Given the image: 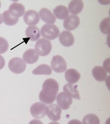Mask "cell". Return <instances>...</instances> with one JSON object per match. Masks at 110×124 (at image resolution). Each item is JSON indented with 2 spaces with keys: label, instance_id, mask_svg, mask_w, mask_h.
I'll return each mask as SVG.
<instances>
[{
  "label": "cell",
  "instance_id": "obj_10",
  "mask_svg": "<svg viewBox=\"0 0 110 124\" xmlns=\"http://www.w3.org/2000/svg\"><path fill=\"white\" fill-rule=\"evenodd\" d=\"M47 116L49 119L53 122H58L61 119V109L58 104H51L48 107Z\"/></svg>",
  "mask_w": 110,
  "mask_h": 124
},
{
  "label": "cell",
  "instance_id": "obj_5",
  "mask_svg": "<svg viewBox=\"0 0 110 124\" xmlns=\"http://www.w3.org/2000/svg\"><path fill=\"white\" fill-rule=\"evenodd\" d=\"M30 112L35 119H40L47 114L48 106L42 102H36L31 106Z\"/></svg>",
  "mask_w": 110,
  "mask_h": 124
},
{
  "label": "cell",
  "instance_id": "obj_20",
  "mask_svg": "<svg viewBox=\"0 0 110 124\" xmlns=\"http://www.w3.org/2000/svg\"><path fill=\"white\" fill-rule=\"evenodd\" d=\"M53 15L55 18H57V19L65 20L69 17V12L67 7H65V5H60L57 6L53 9Z\"/></svg>",
  "mask_w": 110,
  "mask_h": 124
},
{
  "label": "cell",
  "instance_id": "obj_32",
  "mask_svg": "<svg viewBox=\"0 0 110 124\" xmlns=\"http://www.w3.org/2000/svg\"><path fill=\"white\" fill-rule=\"evenodd\" d=\"M0 8H1V1H0Z\"/></svg>",
  "mask_w": 110,
  "mask_h": 124
},
{
  "label": "cell",
  "instance_id": "obj_13",
  "mask_svg": "<svg viewBox=\"0 0 110 124\" xmlns=\"http://www.w3.org/2000/svg\"><path fill=\"white\" fill-rule=\"evenodd\" d=\"M13 16L16 18L23 16L25 13V8L24 6L19 3H13L11 4L8 10Z\"/></svg>",
  "mask_w": 110,
  "mask_h": 124
},
{
  "label": "cell",
  "instance_id": "obj_26",
  "mask_svg": "<svg viewBox=\"0 0 110 124\" xmlns=\"http://www.w3.org/2000/svg\"><path fill=\"white\" fill-rule=\"evenodd\" d=\"M110 58H107L106 60H105V62L103 63V68L105 69V71L107 72V73H110Z\"/></svg>",
  "mask_w": 110,
  "mask_h": 124
},
{
  "label": "cell",
  "instance_id": "obj_29",
  "mask_svg": "<svg viewBox=\"0 0 110 124\" xmlns=\"http://www.w3.org/2000/svg\"><path fill=\"white\" fill-rule=\"evenodd\" d=\"M67 124H82V123L78 119H72Z\"/></svg>",
  "mask_w": 110,
  "mask_h": 124
},
{
  "label": "cell",
  "instance_id": "obj_17",
  "mask_svg": "<svg viewBox=\"0 0 110 124\" xmlns=\"http://www.w3.org/2000/svg\"><path fill=\"white\" fill-rule=\"evenodd\" d=\"M65 77L66 81L70 84L77 83L81 78V74L77 69H69L65 71Z\"/></svg>",
  "mask_w": 110,
  "mask_h": 124
},
{
  "label": "cell",
  "instance_id": "obj_27",
  "mask_svg": "<svg viewBox=\"0 0 110 124\" xmlns=\"http://www.w3.org/2000/svg\"><path fill=\"white\" fill-rule=\"evenodd\" d=\"M5 65V59H4V57H3L2 55H0V70H1V69L4 67Z\"/></svg>",
  "mask_w": 110,
  "mask_h": 124
},
{
  "label": "cell",
  "instance_id": "obj_19",
  "mask_svg": "<svg viewBox=\"0 0 110 124\" xmlns=\"http://www.w3.org/2000/svg\"><path fill=\"white\" fill-rule=\"evenodd\" d=\"M77 87L78 86L77 85L67 83L63 86V91L64 93L70 96L72 98H74L75 99L81 100V97H80V94H79V92L77 89Z\"/></svg>",
  "mask_w": 110,
  "mask_h": 124
},
{
  "label": "cell",
  "instance_id": "obj_18",
  "mask_svg": "<svg viewBox=\"0 0 110 124\" xmlns=\"http://www.w3.org/2000/svg\"><path fill=\"white\" fill-rule=\"evenodd\" d=\"M92 73L94 78L99 82L105 81L106 78L108 77L107 72L105 71L103 67L101 66H96L94 67L92 71Z\"/></svg>",
  "mask_w": 110,
  "mask_h": 124
},
{
  "label": "cell",
  "instance_id": "obj_11",
  "mask_svg": "<svg viewBox=\"0 0 110 124\" xmlns=\"http://www.w3.org/2000/svg\"><path fill=\"white\" fill-rule=\"evenodd\" d=\"M40 19L47 24H53L56 21V18L50 10L47 8H42L38 13Z\"/></svg>",
  "mask_w": 110,
  "mask_h": 124
},
{
  "label": "cell",
  "instance_id": "obj_31",
  "mask_svg": "<svg viewBox=\"0 0 110 124\" xmlns=\"http://www.w3.org/2000/svg\"><path fill=\"white\" fill-rule=\"evenodd\" d=\"M49 124H60L57 122H51V123H50Z\"/></svg>",
  "mask_w": 110,
  "mask_h": 124
},
{
  "label": "cell",
  "instance_id": "obj_22",
  "mask_svg": "<svg viewBox=\"0 0 110 124\" xmlns=\"http://www.w3.org/2000/svg\"><path fill=\"white\" fill-rule=\"evenodd\" d=\"M51 73H52V69L50 65L47 64L40 65L32 71V73L36 75H49L51 74Z\"/></svg>",
  "mask_w": 110,
  "mask_h": 124
},
{
  "label": "cell",
  "instance_id": "obj_16",
  "mask_svg": "<svg viewBox=\"0 0 110 124\" xmlns=\"http://www.w3.org/2000/svg\"><path fill=\"white\" fill-rule=\"evenodd\" d=\"M23 61L26 63L29 64H33L36 63L39 59V55L36 53L34 49H29L26 52H24L22 55Z\"/></svg>",
  "mask_w": 110,
  "mask_h": 124
},
{
  "label": "cell",
  "instance_id": "obj_2",
  "mask_svg": "<svg viewBox=\"0 0 110 124\" xmlns=\"http://www.w3.org/2000/svg\"><path fill=\"white\" fill-rule=\"evenodd\" d=\"M41 36L48 40H55L60 34L59 29L55 24H45L41 28Z\"/></svg>",
  "mask_w": 110,
  "mask_h": 124
},
{
  "label": "cell",
  "instance_id": "obj_4",
  "mask_svg": "<svg viewBox=\"0 0 110 124\" xmlns=\"http://www.w3.org/2000/svg\"><path fill=\"white\" fill-rule=\"evenodd\" d=\"M10 71L15 74H20L25 71L26 68V63L20 57H13L8 63Z\"/></svg>",
  "mask_w": 110,
  "mask_h": 124
},
{
  "label": "cell",
  "instance_id": "obj_15",
  "mask_svg": "<svg viewBox=\"0 0 110 124\" xmlns=\"http://www.w3.org/2000/svg\"><path fill=\"white\" fill-rule=\"evenodd\" d=\"M25 34L30 41L38 40L41 36L40 30L38 26H29L26 28Z\"/></svg>",
  "mask_w": 110,
  "mask_h": 124
},
{
  "label": "cell",
  "instance_id": "obj_9",
  "mask_svg": "<svg viewBox=\"0 0 110 124\" xmlns=\"http://www.w3.org/2000/svg\"><path fill=\"white\" fill-rule=\"evenodd\" d=\"M80 24V18L77 15H69L63 21V26L67 31H74Z\"/></svg>",
  "mask_w": 110,
  "mask_h": 124
},
{
  "label": "cell",
  "instance_id": "obj_23",
  "mask_svg": "<svg viewBox=\"0 0 110 124\" xmlns=\"http://www.w3.org/2000/svg\"><path fill=\"white\" fill-rule=\"evenodd\" d=\"M82 123V124H100V120L96 114H89L84 116Z\"/></svg>",
  "mask_w": 110,
  "mask_h": 124
},
{
  "label": "cell",
  "instance_id": "obj_24",
  "mask_svg": "<svg viewBox=\"0 0 110 124\" xmlns=\"http://www.w3.org/2000/svg\"><path fill=\"white\" fill-rule=\"evenodd\" d=\"M110 17H106L101 21L100 24V31L104 34H110Z\"/></svg>",
  "mask_w": 110,
  "mask_h": 124
},
{
  "label": "cell",
  "instance_id": "obj_3",
  "mask_svg": "<svg viewBox=\"0 0 110 124\" xmlns=\"http://www.w3.org/2000/svg\"><path fill=\"white\" fill-rule=\"evenodd\" d=\"M52 49L51 42L45 38H40L35 44V50L38 55L46 56L50 54Z\"/></svg>",
  "mask_w": 110,
  "mask_h": 124
},
{
  "label": "cell",
  "instance_id": "obj_8",
  "mask_svg": "<svg viewBox=\"0 0 110 124\" xmlns=\"http://www.w3.org/2000/svg\"><path fill=\"white\" fill-rule=\"evenodd\" d=\"M24 23L29 26H36L40 21L38 13L35 10H29L23 15Z\"/></svg>",
  "mask_w": 110,
  "mask_h": 124
},
{
  "label": "cell",
  "instance_id": "obj_7",
  "mask_svg": "<svg viewBox=\"0 0 110 124\" xmlns=\"http://www.w3.org/2000/svg\"><path fill=\"white\" fill-rule=\"evenodd\" d=\"M58 105L61 110H68L73 103V98L65 93H60L56 96Z\"/></svg>",
  "mask_w": 110,
  "mask_h": 124
},
{
  "label": "cell",
  "instance_id": "obj_14",
  "mask_svg": "<svg viewBox=\"0 0 110 124\" xmlns=\"http://www.w3.org/2000/svg\"><path fill=\"white\" fill-rule=\"evenodd\" d=\"M84 8V3L81 0H73L69 3L68 11L70 13L73 15L79 14Z\"/></svg>",
  "mask_w": 110,
  "mask_h": 124
},
{
  "label": "cell",
  "instance_id": "obj_6",
  "mask_svg": "<svg viewBox=\"0 0 110 124\" xmlns=\"http://www.w3.org/2000/svg\"><path fill=\"white\" fill-rule=\"evenodd\" d=\"M67 65L65 59L61 55L53 56L51 61V68L56 73H63L67 70Z\"/></svg>",
  "mask_w": 110,
  "mask_h": 124
},
{
  "label": "cell",
  "instance_id": "obj_21",
  "mask_svg": "<svg viewBox=\"0 0 110 124\" xmlns=\"http://www.w3.org/2000/svg\"><path fill=\"white\" fill-rule=\"evenodd\" d=\"M2 19L3 23L8 26H13L15 24H17L19 21V19L13 17L8 10L5 11L3 13Z\"/></svg>",
  "mask_w": 110,
  "mask_h": 124
},
{
  "label": "cell",
  "instance_id": "obj_30",
  "mask_svg": "<svg viewBox=\"0 0 110 124\" xmlns=\"http://www.w3.org/2000/svg\"><path fill=\"white\" fill-rule=\"evenodd\" d=\"M3 23V19H2V15L0 13V24H1Z\"/></svg>",
  "mask_w": 110,
  "mask_h": 124
},
{
  "label": "cell",
  "instance_id": "obj_28",
  "mask_svg": "<svg viewBox=\"0 0 110 124\" xmlns=\"http://www.w3.org/2000/svg\"><path fill=\"white\" fill-rule=\"evenodd\" d=\"M29 124H44L42 123V122H41L40 120H39V119H34L29 122Z\"/></svg>",
  "mask_w": 110,
  "mask_h": 124
},
{
  "label": "cell",
  "instance_id": "obj_1",
  "mask_svg": "<svg viewBox=\"0 0 110 124\" xmlns=\"http://www.w3.org/2000/svg\"><path fill=\"white\" fill-rule=\"evenodd\" d=\"M58 91L59 84L56 80L46 79L42 85V90L39 94V99L45 104H51L56 100Z\"/></svg>",
  "mask_w": 110,
  "mask_h": 124
},
{
  "label": "cell",
  "instance_id": "obj_12",
  "mask_svg": "<svg viewBox=\"0 0 110 124\" xmlns=\"http://www.w3.org/2000/svg\"><path fill=\"white\" fill-rule=\"evenodd\" d=\"M59 40L61 45L69 47L74 44V37L73 34L69 31H63L59 35Z\"/></svg>",
  "mask_w": 110,
  "mask_h": 124
},
{
  "label": "cell",
  "instance_id": "obj_25",
  "mask_svg": "<svg viewBox=\"0 0 110 124\" xmlns=\"http://www.w3.org/2000/svg\"><path fill=\"white\" fill-rule=\"evenodd\" d=\"M9 48V43L5 38L0 37V54L6 52Z\"/></svg>",
  "mask_w": 110,
  "mask_h": 124
}]
</instances>
